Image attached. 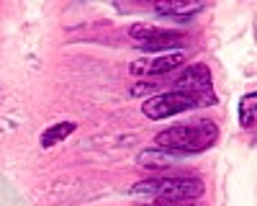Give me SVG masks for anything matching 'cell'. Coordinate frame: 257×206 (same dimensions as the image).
<instances>
[{"label": "cell", "instance_id": "obj_1", "mask_svg": "<svg viewBox=\"0 0 257 206\" xmlns=\"http://www.w3.org/2000/svg\"><path fill=\"white\" fill-rule=\"evenodd\" d=\"M216 137H219V127L211 119H203V121H190V124H180V127H170L160 132L155 144L167 152L190 155V152L208 150L216 142Z\"/></svg>", "mask_w": 257, "mask_h": 206}, {"label": "cell", "instance_id": "obj_2", "mask_svg": "<svg viewBox=\"0 0 257 206\" xmlns=\"http://www.w3.org/2000/svg\"><path fill=\"white\" fill-rule=\"evenodd\" d=\"M132 193H144V196H155L160 201H193L203 196V180L198 178H149L137 183Z\"/></svg>", "mask_w": 257, "mask_h": 206}, {"label": "cell", "instance_id": "obj_3", "mask_svg": "<svg viewBox=\"0 0 257 206\" xmlns=\"http://www.w3.org/2000/svg\"><path fill=\"white\" fill-rule=\"evenodd\" d=\"M175 90L196 98L201 106H213V103H216V95H213V90H211V70L206 65L185 67L175 80Z\"/></svg>", "mask_w": 257, "mask_h": 206}, {"label": "cell", "instance_id": "obj_4", "mask_svg": "<svg viewBox=\"0 0 257 206\" xmlns=\"http://www.w3.org/2000/svg\"><path fill=\"white\" fill-rule=\"evenodd\" d=\"M196 106H201L196 98H190L185 93H178V90H170V93H160L155 98L144 100L142 103V111H144L147 119L160 121V119H170V116H175V114L190 111V109H196Z\"/></svg>", "mask_w": 257, "mask_h": 206}, {"label": "cell", "instance_id": "obj_5", "mask_svg": "<svg viewBox=\"0 0 257 206\" xmlns=\"http://www.w3.org/2000/svg\"><path fill=\"white\" fill-rule=\"evenodd\" d=\"M128 36L137 41V47L144 52H160V49H173L183 47L185 36L180 31H170V29H155V26H132Z\"/></svg>", "mask_w": 257, "mask_h": 206}, {"label": "cell", "instance_id": "obj_6", "mask_svg": "<svg viewBox=\"0 0 257 206\" xmlns=\"http://www.w3.org/2000/svg\"><path fill=\"white\" fill-rule=\"evenodd\" d=\"M185 62V54L183 52H170V54H157V57H149V59H137L128 65L132 75H139V77H157V75H167L173 72L175 67H180Z\"/></svg>", "mask_w": 257, "mask_h": 206}, {"label": "cell", "instance_id": "obj_7", "mask_svg": "<svg viewBox=\"0 0 257 206\" xmlns=\"http://www.w3.org/2000/svg\"><path fill=\"white\" fill-rule=\"evenodd\" d=\"M183 160V155L178 152H167V150H160V147H152V150H144L139 155V165L147 170H167L173 168V165H178Z\"/></svg>", "mask_w": 257, "mask_h": 206}, {"label": "cell", "instance_id": "obj_8", "mask_svg": "<svg viewBox=\"0 0 257 206\" xmlns=\"http://www.w3.org/2000/svg\"><path fill=\"white\" fill-rule=\"evenodd\" d=\"M75 129H77V124H72V121L54 124V127H49L44 134H41V147H54V144H59V142L67 139Z\"/></svg>", "mask_w": 257, "mask_h": 206}, {"label": "cell", "instance_id": "obj_9", "mask_svg": "<svg viewBox=\"0 0 257 206\" xmlns=\"http://www.w3.org/2000/svg\"><path fill=\"white\" fill-rule=\"evenodd\" d=\"M155 11L162 13V16H173L175 21H183V24H188L193 16H198V13H201V6H190V3H170V6H157Z\"/></svg>", "mask_w": 257, "mask_h": 206}, {"label": "cell", "instance_id": "obj_10", "mask_svg": "<svg viewBox=\"0 0 257 206\" xmlns=\"http://www.w3.org/2000/svg\"><path fill=\"white\" fill-rule=\"evenodd\" d=\"M254 111H257V95L254 93H247L239 103V121L244 129H252L254 127Z\"/></svg>", "mask_w": 257, "mask_h": 206}, {"label": "cell", "instance_id": "obj_11", "mask_svg": "<svg viewBox=\"0 0 257 206\" xmlns=\"http://www.w3.org/2000/svg\"><path fill=\"white\" fill-rule=\"evenodd\" d=\"M147 206H196L193 201H152V203H147Z\"/></svg>", "mask_w": 257, "mask_h": 206}]
</instances>
